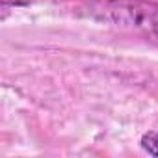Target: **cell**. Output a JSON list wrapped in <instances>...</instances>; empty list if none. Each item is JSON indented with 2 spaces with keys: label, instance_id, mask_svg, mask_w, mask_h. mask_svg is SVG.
<instances>
[{
  "label": "cell",
  "instance_id": "cell-1",
  "mask_svg": "<svg viewBox=\"0 0 158 158\" xmlns=\"http://www.w3.org/2000/svg\"><path fill=\"white\" fill-rule=\"evenodd\" d=\"M89 13L115 28L134 32L158 47V4L151 0H97Z\"/></svg>",
  "mask_w": 158,
  "mask_h": 158
},
{
  "label": "cell",
  "instance_id": "cell-2",
  "mask_svg": "<svg viewBox=\"0 0 158 158\" xmlns=\"http://www.w3.org/2000/svg\"><path fill=\"white\" fill-rule=\"evenodd\" d=\"M141 149L151 154V156H158V130H151L147 134L141 136Z\"/></svg>",
  "mask_w": 158,
  "mask_h": 158
},
{
  "label": "cell",
  "instance_id": "cell-3",
  "mask_svg": "<svg viewBox=\"0 0 158 158\" xmlns=\"http://www.w3.org/2000/svg\"><path fill=\"white\" fill-rule=\"evenodd\" d=\"M32 0H2V10H8L10 6H28Z\"/></svg>",
  "mask_w": 158,
  "mask_h": 158
}]
</instances>
